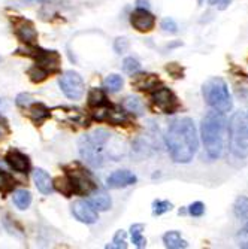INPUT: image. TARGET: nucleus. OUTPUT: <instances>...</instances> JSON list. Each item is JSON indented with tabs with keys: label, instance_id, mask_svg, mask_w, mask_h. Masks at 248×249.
<instances>
[{
	"label": "nucleus",
	"instance_id": "f257e3e1",
	"mask_svg": "<svg viewBox=\"0 0 248 249\" xmlns=\"http://www.w3.org/2000/svg\"><path fill=\"white\" fill-rule=\"evenodd\" d=\"M79 155L92 167H102L106 160L118 161L126 154V143L114 138L108 130L96 128L79 139Z\"/></svg>",
	"mask_w": 248,
	"mask_h": 249
},
{
	"label": "nucleus",
	"instance_id": "f03ea898",
	"mask_svg": "<svg viewBox=\"0 0 248 249\" xmlns=\"http://www.w3.org/2000/svg\"><path fill=\"white\" fill-rule=\"evenodd\" d=\"M166 146L175 163L187 164L193 160L199 148V138L191 118L181 117L171 123L166 133Z\"/></svg>",
	"mask_w": 248,
	"mask_h": 249
},
{
	"label": "nucleus",
	"instance_id": "7ed1b4c3",
	"mask_svg": "<svg viewBox=\"0 0 248 249\" xmlns=\"http://www.w3.org/2000/svg\"><path fill=\"white\" fill-rule=\"evenodd\" d=\"M226 133L228 120L223 112L214 109L207 112L200 123V136L205 151L212 160H217V158L221 157L224 149V141H226Z\"/></svg>",
	"mask_w": 248,
	"mask_h": 249
},
{
	"label": "nucleus",
	"instance_id": "20e7f679",
	"mask_svg": "<svg viewBox=\"0 0 248 249\" xmlns=\"http://www.w3.org/2000/svg\"><path fill=\"white\" fill-rule=\"evenodd\" d=\"M228 143L233 157H248V110H238L230 117L228 124Z\"/></svg>",
	"mask_w": 248,
	"mask_h": 249
},
{
	"label": "nucleus",
	"instance_id": "39448f33",
	"mask_svg": "<svg viewBox=\"0 0 248 249\" xmlns=\"http://www.w3.org/2000/svg\"><path fill=\"white\" fill-rule=\"evenodd\" d=\"M202 96H204L207 105L214 110L228 114L233 107V100L229 91V87L223 78L212 76L207 79L202 85Z\"/></svg>",
	"mask_w": 248,
	"mask_h": 249
},
{
	"label": "nucleus",
	"instance_id": "423d86ee",
	"mask_svg": "<svg viewBox=\"0 0 248 249\" xmlns=\"http://www.w3.org/2000/svg\"><path fill=\"white\" fill-rule=\"evenodd\" d=\"M58 85L61 88L63 94L71 100H79L84 96V81L78 72L66 71L58 78Z\"/></svg>",
	"mask_w": 248,
	"mask_h": 249
},
{
	"label": "nucleus",
	"instance_id": "0eeeda50",
	"mask_svg": "<svg viewBox=\"0 0 248 249\" xmlns=\"http://www.w3.org/2000/svg\"><path fill=\"white\" fill-rule=\"evenodd\" d=\"M27 47L29 48L24 54L35 58V61H36L35 66L40 67V69H43V71H47L48 73H54L58 71L61 58H60L57 51H43L40 48H36L35 45H27Z\"/></svg>",
	"mask_w": 248,
	"mask_h": 249
},
{
	"label": "nucleus",
	"instance_id": "6e6552de",
	"mask_svg": "<svg viewBox=\"0 0 248 249\" xmlns=\"http://www.w3.org/2000/svg\"><path fill=\"white\" fill-rule=\"evenodd\" d=\"M151 100L157 109H160L163 114H173L179 107L176 96L169 88H155V91L151 96Z\"/></svg>",
	"mask_w": 248,
	"mask_h": 249
},
{
	"label": "nucleus",
	"instance_id": "1a4fd4ad",
	"mask_svg": "<svg viewBox=\"0 0 248 249\" xmlns=\"http://www.w3.org/2000/svg\"><path fill=\"white\" fill-rule=\"evenodd\" d=\"M130 22L133 29H136L138 32H142V33H147L154 29L155 17L145 8H136L130 15Z\"/></svg>",
	"mask_w": 248,
	"mask_h": 249
},
{
	"label": "nucleus",
	"instance_id": "9d476101",
	"mask_svg": "<svg viewBox=\"0 0 248 249\" xmlns=\"http://www.w3.org/2000/svg\"><path fill=\"white\" fill-rule=\"evenodd\" d=\"M67 178L71 179L74 194L84 196V194H90L95 190V184H93L92 178H90L88 173H85L84 170L67 172Z\"/></svg>",
	"mask_w": 248,
	"mask_h": 249
},
{
	"label": "nucleus",
	"instance_id": "9b49d317",
	"mask_svg": "<svg viewBox=\"0 0 248 249\" xmlns=\"http://www.w3.org/2000/svg\"><path fill=\"white\" fill-rule=\"evenodd\" d=\"M72 213L82 224H96L99 219L97 211L90 205L88 200H76L72 205Z\"/></svg>",
	"mask_w": 248,
	"mask_h": 249
},
{
	"label": "nucleus",
	"instance_id": "f8f14e48",
	"mask_svg": "<svg viewBox=\"0 0 248 249\" xmlns=\"http://www.w3.org/2000/svg\"><path fill=\"white\" fill-rule=\"evenodd\" d=\"M14 32L17 37L26 45H36L38 40V32L33 26V22L24 18H18L14 24Z\"/></svg>",
	"mask_w": 248,
	"mask_h": 249
},
{
	"label": "nucleus",
	"instance_id": "ddd939ff",
	"mask_svg": "<svg viewBox=\"0 0 248 249\" xmlns=\"http://www.w3.org/2000/svg\"><path fill=\"white\" fill-rule=\"evenodd\" d=\"M136 180L138 178L134 173L129 170H117L106 178V185L112 190H118V188H126L129 185L136 184Z\"/></svg>",
	"mask_w": 248,
	"mask_h": 249
},
{
	"label": "nucleus",
	"instance_id": "4468645a",
	"mask_svg": "<svg viewBox=\"0 0 248 249\" xmlns=\"http://www.w3.org/2000/svg\"><path fill=\"white\" fill-rule=\"evenodd\" d=\"M6 163L15 170V172H19V173H27L30 170V160L26 154H22L21 151L18 149H11L8 151L6 157H5Z\"/></svg>",
	"mask_w": 248,
	"mask_h": 249
},
{
	"label": "nucleus",
	"instance_id": "2eb2a0df",
	"mask_svg": "<svg viewBox=\"0 0 248 249\" xmlns=\"http://www.w3.org/2000/svg\"><path fill=\"white\" fill-rule=\"evenodd\" d=\"M33 180H35V185H36L38 191H40L42 194L48 196L54 191L53 179L43 169H35L33 170Z\"/></svg>",
	"mask_w": 248,
	"mask_h": 249
},
{
	"label": "nucleus",
	"instance_id": "dca6fc26",
	"mask_svg": "<svg viewBox=\"0 0 248 249\" xmlns=\"http://www.w3.org/2000/svg\"><path fill=\"white\" fill-rule=\"evenodd\" d=\"M92 196H90L88 198V203L92 205L97 212H106L111 209L112 206V200L109 197V194L103 190H93L92 193H90Z\"/></svg>",
	"mask_w": 248,
	"mask_h": 249
},
{
	"label": "nucleus",
	"instance_id": "f3484780",
	"mask_svg": "<svg viewBox=\"0 0 248 249\" xmlns=\"http://www.w3.org/2000/svg\"><path fill=\"white\" fill-rule=\"evenodd\" d=\"M159 84V78L155 75H151V73H133V78H132V85L138 89H151L154 87H157Z\"/></svg>",
	"mask_w": 248,
	"mask_h": 249
},
{
	"label": "nucleus",
	"instance_id": "a211bd4d",
	"mask_svg": "<svg viewBox=\"0 0 248 249\" xmlns=\"http://www.w3.org/2000/svg\"><path fill=\"white\" fill-rule=\"evenodd\" d=\"M29 115L36 125H40L43 121L50 118V109L43 103H32L29 106Z\"/></svg>",
	"mask_w": 248,
	"mask_h": 249
},
{
	"label": "nucleus",
	"instance_id": "6ab92c4d",
	"mask_svg": "<svg viewBox=\"0 0 248 249\" xmlns=\"http://www.w3.org/2000/svg\"><path fill=\"white\" fill-rule=\"evenodd\" d=\"M163 243L169 249H184V248H189V243L181 237V233L176 231V230L165 233L163 234Z\"/></svg>",
	"mask_w": 248,
	"mask_h": 249
},
{
	"label": "nucleus",
	"instance_id": "aec40b11",
	"mask_svg": "<svg viewBox=\"0 0 248 249\" xmlns=\"http://www.w3.org/2000/svg\"><path fill=\"white\" fill-rule=\"evenodd\" d=\"M105 120L109 121L111 124L118 125V124H121V123H126L127 117H126V112H124L120 106H111V105H108Z\"/></svg>",
	"mask_w": 248,
	"mask_h": 249
},
{
	"label": "nucleus",
	"instance_id": "412c9836",
	"mask_svg": "<svg viewBox=\"0 0 248 249\" xmlns=\"http://www.w3.org/2000/svg\"><path fill=\"white\" fill-rule=\"evenodd\" d=\"M124 109L130 114H134V115H142L144 110H145V106H144V102L136 97V96H130V97H126L124 99V103H123Z\"/></svg>",
	"mask_w": 248,
	"mask_h": 249
},
{
	"label": "nucleus",
	"instance_id": "4be33fe9",
	"mask_svg": "<svg viewBox=\"0 0 248 249\" xmlns=\"http://www.w3.org/2000/svg\"><path fill=\"white\" fill-rule=\"evenodd\" d=\"M108 105L106 102V96H105V91L100 88H92L88 93V106L90 107H100V106H105Z\"/></svg>",
	"mask_w": 248,
	"mask_h": 249
},
{
	"label": "nucleus",
	"instance_id": "5701e85b",
	"mask_svg": "<svg viewBox=\"0 0 248 249\" xmlns=\"http://www.w3.org/2000/svg\"><path fill=\"white\" fill-rule=\"evenodd\" d=\"M14 198V203H15V206L21 211H24L30 206V203H32V194L30 191L27 190H17L12 196Z\"/></svg>",
	"mask_w": 248,
	"mask_h": 249
},
{
	"label": "nucleus",
	"instance_id": "b1692460",
	"mask_svg": "<svg viewBox=\"0 0 248 249\" xmlns=\"http://www.w3.org/2000/svg\"><path fill=\"white\" fill-rule=\"evenodd\" d=\"M233 213L238 219L248 222V197L241 196L236 198L235 205H233Z\"/></svg>",
	"mask_w": 248,
	"mask_h": 249
},
{
	"label": "nucleus",
	"instance_id": "393cba45",
	"mask_svg": "<svg viewBox=\"0 0 248 249\" xmlns=\"http://www.w3.org/2000/svg\"><path fill=\"white\" fill-rule=\"evenodd\" d=\"M124 81L120 75H115V73H112V75H108L105 79H103V88L106 89V91L109 93H117L121 89Z\"/></svg>",
	"mask_w": 248,
	"mask_h": 249
},
{
	"label": "nucleus",
	"instance_id": "a878e982",
	"mask_svg": "<svg viewBox=\"0 0 248 249\" xmlns=\"http://www.w3.org/2000/svg\"><path fill=\"white\" fill-rule=\"evenodd\" d=\"M144 224H133L130 227V234H132V240L138 248H145L147 246V239L142 236L144 231Z\"/></svg>",
	"mask_w": 248,
	"mask_h": 249
},
{
	"label": "nucleus",
	"instance_id": "bb28decb",
	"mask_svg": "<svg viewBox=\"0 0 248 249\" xmlns=\"http://www.w3.org/2000/svg\"><path fill=\"white\" fill-rule=\"evenodd\" d=\"M54 182V190L60 191L61 194H64L66 197H69L74 194V190H72V184H71V179L66 176H61V178H57Z\"/></svg>",
	"mask_w": 248,
	"mask_h": 249
},
{
	"label": "nucleus",
	"instance_id": "cd10ccee",
	"mask_svg": "<svg viewBox=\"0 0 248 249\" xmlns=\"http://www.w3.org/2000/svg\"><path fill=\"white\" fill-rule=\"evenodd\" d=\"M14 187H15V179L8 172L0 169V193L6 194V193L12 191Z\"/></svg>",
	"mask_w": 248,
	"mask_h": 249
},
{
	"label": "nucleus",
	"instance_id": "c85d7f7f",
	"mask_svg": "<svg viewBox=\"0 0 248 249\" xmlns=\"http://www.w3.org/2000/svg\"><path fill=\"white\" fill-rule=\"evenodd\" d=\"M172 208H173V205L168 200H154L153 201V215L160 216V215L172 211Z\"/></svg>",
	"mask_w": 248,
	"mask_h": 249
},
{
	"label": "nucleus",
	"instance_id": "c756f323",
	"mask_svg": "<svg viewBox=\"0 0 248 249\" xmlns=\"http://www.w3.org/2000/svg\"><path fill=\"white\" fill-rule=\"evenodd\" d=\"M123 71L129 75H133V73H138L141 71V63L136 60V58H133V57H127L124 58L123 61Z\"/></svg>",
	"mask_w": 248,
	"mask_h": 249
},
{
	"label": "nucleus",
	"instance_id": "7c9ffc66",
	"mask_svg": "<svg viewBox=\"0 0 248 249\" xmlns=\"http://www.w3.org/2000/svg\"><path fill=\"white\" fill-rule=\"evenodd\" d=\"M48 72L47 71H43V69H40V67H38V66H33L32 69L29 71V76H30V79L33 81V82H42V81H45L48 78Z\"/></svg>",
	"mask_w": 248,
	"mask_h": 249
},
{
	"label": "nucleus",
	"instance_id": "2f4dec72",
	"mask_svg": "<svg viewBox=\"0 0 248 249\" xmlns=\"http://www.w3.org/2000/svg\"><path fill=\"white\" fill-rule=\"evenodd\" d=\"M160 27H162V30H163V32H166V33H171V35L178 33V24L175 22V19H173V18H171V17H166V18H163V19H162Z\"/></svg>",
	"mask_w": 248,
	"mask_h": 249
},
{
	"label": "nucleus",
	"instance_id": "473e14b6",
	"mask_svg": "<svg viewBox=\"0 0 248 249\" xmlns=\"http://www.w3.org/2000/svg\"><path fill=\"white\" fill-rule=\"evenodd\" d=\"M106 248H118V249H126L127 248V243H126V231L120 230L115 233L114 236V240H112V245H108Z\"/></svg>",
	"mask_w": 248,
	"mask_h": 249
},
{
	"label": "nucleus",
	"instance_id": "72a5a7b5",
	"mask_svg": "<svg viewBox=\"0 0 248 249\" xmlns=\"http://www.w3.org/2000/svg\"><path fill=\"white\" fill-rule=\"evenodd\" d=\"M236 242L239 248H248V222H245L244 227L238 231Z\"/></svg>",
	"mask_w": 248,
	"mask_h": 249
},
{
	"label": "nucleus",
	"instance_id": "f704fd0d",
	"mask_svg": "<svg viewBox=\"0 0 248 249\" xmlns=\"http://www.w3.org/2000/svg\"><path fill=\"white\" fill-rule=\"evenodd\" d=\"M205 212V205L202 201H194L189 206V213L191 216H202Z\"/></svg>",
	"mask_w": 248,
	"mask_h": 249
},
{
	"label": "nucleus",
	"instance_id": "c9c22d12",
	"mask_svg": "<svg viewBox=\"0 0 248 249\" xmlns=\"http://www.w3.org/2000/svg\"><path fill=\"white\" fill-rule=\"evenodd\" d=\"M129 48V40L126 37H117L115 42H114V50L118 53V54H123L126 53Z\"/></svg>",
	"mask_w": 248,
	"mask_h": 249
},
{
	"label": "nucleus",
	"instance_id": "e433bc0d",
	"mask_svg": "<svg viewBox=\"0 0 248 249\" xmlns=\"http://www.w3.org/2000/svg\"><path fill=\"white\" fill-rule=\"evenodd\" d=\"M166 69H168V72H171L173 75V78H183V71L176 63H171Z\"/></svg>",
	"mask_w": 248,
	"mask_h": 249
},
{
	"label": "nucleus",
	"instance_id": "4c0bfd02",
	"mask_svg": "<svg viewBox=\"0 0 248 249\" xmlns=\"http://www.w3.org/2000/svg\"><path fill=\"white\" fill-rule=\"evenodd\" d=\"M32 97L29 96V94H19L18 97H17V105L18 106H26V107H29L30 105H32Z\"/></svg>",
	"mask_w": 248,
	"mask_h": 249
},
{
	"label": "nucleus",
	"instance_id": "58836bf2",
	"mask_svg": "<svg viewBox=\"0 0 248 249\" xmlns=\"http://www.w3.org/2000/svg\"><path fill=\"white\" fill-rule=\"evenodd\" d=\"M230 3H232V0H218V3H217V5H218V9H220V11H224Z\"/></svg>",
	"mask_w": 248,
	"mask_h": 249
},
{
	"label": "nucleus",
	"instance_id": "ea45409f",
	"mask_svg": "<svg viewBox=\"0 0 248 249\" xmlns=\"http://www.w3.org/2000/svg\"><path fill=\"white\" fill-rule=\"evenodd\" d=\"M136 5H138V8H145V9H148V6H150V0H136Z\"/></svg>",
	"mask_w": 248,
	"mask_h": 249
},
{
	"label": "nucleus",
	"instance_id": "a19ab883",
	"mask_svg": "<svg viewBox=\"0 0 248 249\" xmlns=\"http://www.w3.org/2000/svg\"><path fill=\"white\" fill-rule=\"evenodd\" d=\"M2 127H5V124H2V118H0V138H2V134H3V130Z\"/></svg>",
	"mask_w": 248,
	"mask_h": 249
},
{
	"label": "nucleus",
	"instance_id": "79ce46f5",
	"mask_svg": "<svg viewBox=\"0 0 248 249\" xmlns=\"http://www.w3.org/2000/svg\"><path fill=\"white\" fill-rule=\"evenodd\" d=\"M208 3H210V5H217V3H218V0H208Z\"/></svg>",
	"mask_w": 248,
	"mask_h": 249
},
{
	"label": "nucleus",
	"instance_id": "37998d69",
	"mask_svg": "<svg viewBox=\"0 0 248 249\" xmlns=\"http://www.w3.org/2000/svg\"><path fill=\"white\" fill-rule=\"evenodd\" d=\"M197 3H199V5H202V3H204V0H197Z\"/></svg>",
	"mask_w": 248,
	"mask_h": 249
}]
</instances>
